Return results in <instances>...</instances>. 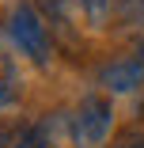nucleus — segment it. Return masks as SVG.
Masks as SVG:
<instances>
[{"mask_svg": "<svg viewBox=\"0 0 144 148\" xmlns=\"http://www.w3.org/2000/svg\"><path fill=\"white\" fill-rule=\"evenodd\" d=\"M8 34H12L15 49L27 53L34 65H46V61H49V53H53V46H49V31H46L42 15H38L31 4H15V8H12Z\"/></svg>", "mask_w": 144, "mask_h": 148, "instance_id": "f257e3e1", "label": "nucleus"}, {"mask_svg": "<svg viewBox=\"0 0 144 148\" xmlns=\"http://www.w3.org/2000/svg\"><path fill=\"white\" fill-rule=\"evenodd\" d=\"M110 122H114L110 103H106L102 95H87V99L76 106V114H72V140H76L80 148H95V144L106 140Z\"/></svg>", "mask_w": 144, "mask_h": 148, "instance_id": "f03ea898", "label": "nucleus"}, {"mask_svg": "<svg viewBox=\"0 0 144 148\" xmlns=\"http://www.w3.org/2000/svg\"><path fill=\"white\" fill-rule=\"evenodd\" d=\"M99 84L106 87V91H118V95H125V91H136V87L144 84V65L136 61V57H118V61L102 65V72H99Z\"/></svg>", "mask_w": 144, "mask_h": 148, "instance_id": "7ed1b4c3", "label": "nucleus"}, {"mask_svg": "<svg viewBox=\"0 0 144 148\" xmlns=\"http://www.w3.org/2000/svg\"><path fill=\"white\" fill-rule=\"evenodd\" d=\"M46 144H49V133H46L42 122H34V125H19L12 133V144L8 148H46Z\"/></svg>", "mask_w": 144, "mask_h": 148, "instance_id": "20e7f679", "label": "nucleus"}, {"mask_svg": "<svg viewBox=\"0 0 144 148\" xmlns=\"http://www.w3.org/2000/svg\"><path fill=\"white\" fill-rule=\"evenodd\" d=\"M76 4H80L83 15H87L91 27H102L110 19V12H114V0H76Z\"/></svg>", "mask_w": 144, "mask_h": 148, "instance_id": "39448f33", "label": "nucleus"}, {"mask_svg": "<svg viewBox=\"0 0 144 148\" xmlns=\"http://www.w3.org/2000/svg\"><path fill=\"white\" fill-rule=\"evenodd\" d=\"M114 8H118V15L133 27H144V0H114Z\"/></svg>", "mask_w": 144, "mask_h": 148, "instance_id": "423d86ee", "label": "nucleus"}, {"mask_svg": "<svg viewBox=\"0 0 144 148\" xmlns=\"http://www.w3.org/2000/svg\"><path fill=\"white\" fill-rule=\"evenodd\" d=\"M110 148H144V133H136V129H129V133H121L118 140H114Z\"/></svg>", "mask_w": 144, "mask_h": 148, "instance_id": "0eeeda50", "label": "nucleus"}, {"mask_svg": "<svg viewBox=\"0 0 144 148\" xmlns=\"http://www.w3.org/2000/svg\"><path fill=\"white\" fill-rule=\"evenodd\" d=\"M12 103H15V91H12V87H8L4 80H0V110H8Z\"/></svg>", "mask_w": 144, "mask_h": 148, "instance_id": "6e6552de", "label": "nucleus"}]
</instances>
